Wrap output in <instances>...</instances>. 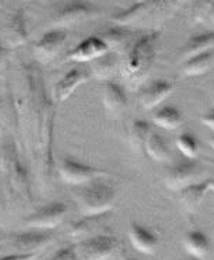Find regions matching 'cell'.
Wrapping results in <instances>:
<instances>
[{
  "instance_id": "obj_38",
  "label": "cell",
  "mask_w": 214,
  "mask_h": 260,
  "mask_svg": "<svg viewBox=\"0 0 214 260\" xmlns=\"http://www.w3.org/2000/svg\"><path fill=\"white\" fill-rule=\"evenodd\" d=\"M124 260H136V259H132V257H125Z\"/></svg>"
},
{
  "instance_id": "obj_34",
  "label": "cell",
  "mask_w": 214,
  "mask_h": 260,
  "mask_svg": "<svg viewBox=\"0 0 214 260\" xmlns=\"http://www.w3.org/2000/svg\"><path fill=\"white\" fill-rule=\"evenodd\" d=\"M207 20L208 21H211V23H214V5L211 6V9H210V12H208Z\"/></svg>"
},
{
  "instance_id": "obj_3",
  "label": "cell",
  "mask_w": 214,
  "mask_h": 260,
  "mask_svg": "<svg viewBox=\"0 0 214 260\" xmlns=\"http://www.w3.org/2000/svg\"><path fill=\"white\" fill-rule=\"evenodd\" d=\"M102 179L83 185L73 193L74 202L81 215L108 214L113 209L116 203V190Z\"/></svg>"
},
{
  "instance_id": "obj_13",
  "label": "cell",
  "mask_w": 214,
  "mask_h": 260,
  "mask_svg": "<svg viewBox=\"0 0 214 260\" xmlns=\"http://www.w3.org/2000/svg\"><path fill=\"white\" fill-rule=\"evenodd\" d=\"M91 79V72L81 68H73L63 74L53 87V98L57 102L68 101L80 85L85 84Z\"/></svg>"
},
{
  "instance_id": "obj_39",
  "label": "cell",
  "mask_w": 214,
  "mask_h": 260,
  "mask_svg": "<svg viewBox=\"0 0 214 260\" xmlns=\"http://www.w3.org/2000/svg\"><path fill=\"white\" fill-rule=\"evenodd\" d=\"M139 2H141V0H139Z\"/></svg>"
},
{
  "instance_id": "obj_14",
  "label": "cell",
  "mask_w": 214,
  "mask_h": 260,
  "mask_svg": "<svg viewBox=\"0 0 214 260\" xmlns=\"http://www.w3.org/2000/svg\"><path fill=\"white\" fill-rule=\"evenodd\" d=\"M107 52H109V46L101 37H88L72 49L68 57L69 60L76 63H91L104 56Z\"/></svg>"
},
{
  "instance_id": "obj_1",
  "label": "cell",
  "mask_w": 214,
  "mask_h": 260,
  "mask_svg": "<svg viewBox=\"0 0 214 260\" xmlns=\"http://www.w3.org/2000/svg\"><path fill=\"white\" fill-rule=\"evenodd\" d=\"M185 0H141L133 6L113 14V23L135 31L141 29H160L165 21L179 12Z\"/></svg>"
},
{
  "instance_id": "obj_22",
  "label": "cell",
  "mask_w": 214,
  "mask_h": 260,
  "mask_svg": "<svg viewBox=\"0 0 214 260\" xmlns=\"http://www.w3.org/2000/svg\"><path fill=\"white\" fill-rule=\"evenodd\" d=\"M214 49V31H208V32H202L191 37L186 41L184 48L180 49V59L186 60L188 57L195 56L203 52L213 51Z\"/></svg>"
},
{
  "instance_id": "obj_24",
  "label": "cell",
  "mask_w": 214,
  "mask_h": 260,
  "mask_svg": "<svg viewBox=\"0 0 214 260\" xmlns=\"http://www.w3.org/2000/svg\"><path fill=\"white\" fill-rule=\"evenodd\" d=\"M214 66V52L207 51L195 55V56L188 57L184 60V68L182 73L189 77H196L207 73L210 69Z\"/></svg>"
},
{
  "instance_id": "obj_18",
  "label": "cell",
  "mask_w": 214,
  "mask_h": 260,
  "mask_svg": "<svg viewBox=\"0 0 214 260\" xmlns=\"http://www.w3.org/2000/svg\"><path fill=\"white\" fill-rule=\"evenodd\" d=\"M101 38L107 42V45L109 46V51L119 55L122 60L128 55V52L130 51V48L136 41L133 38V29L120 27V25H116V27H112V28L105 31L101 35Z\"/></svg>"
},
{
  "instance_id": "obj_26",
  "label": "cell",
  "mask_w": 214,
  "mask_h": 260,
  "mask_svg": "<svg viewBox=\"0 0 214 260\" xmlns=\"http://www.w3.org/2000/svg\"><path fill=\"white\" fill-rule=\"evenodd\" d=\"M144 154L157 162H165L169 158L168 143L160 133L152 130L144 146Z\"/></svg>"
},
{
  "instance_id": "obj_15",
  "label": "cell",
  "mask_w": 214,
  "mask_h": 260,
  "mask_svg": "<svg viewBox=\"0 0 214 260\" xmlns=\"http://www.w3.org/2000/svg\"><path fill=\"white\" fill-rule=\"evenodd\" d=\"M102 104L111 118H120L128 108V94L124 85L107 81L102 91Z\"/></svg>"
},
{
  "instance_id": "obj_5",
  "label": "cell",
  "mask_w": 214,
  "mask_h": 260,
  "mask_svg": "<svg viewBox=\"0 0 214 260\" xmlns=\"http://www.w3.org/2000/svg\"><path fill=\"white\" fill-rule=\"evenodd\" d=\"M59 176L65 183L72 186H83L87 183L102 179L105 176H109L108 171L100 170L93 165L84 164L79 159H74L72 157H63L57 165Z\"/></svg>"
},
{
  "instance_id": "obj_31",
  "label": "cell",
  "mask_w": 214,
  "mask_h": 260,
  "mask_svg": "<svg viewBox=\"0 0 214 260\" xmlns=\"http://www.w3.org/2000/svg\"><path fill=\"white\" fill-rule=\"evenodd\" d=\"M38 256L40 253H34V252H20V253L0 256V260H37Z\"/></svg>"
},
{
  "instance_id": "obj_4",
  "label": "cell",
  "mask_w": 214,
  "mask_h": 260,
  "mask_svg": "<svg viewBox=\"0 0 214 260\" xmlns=\"http://www.w3.org/2000/svg\"><path fill=\"white\" fill-rule=\"evenodd\" d=\"M0 170L6 175L7 183H9L13 198L21 199V200L31 199L28 170L20 158L17 147L13 142L6 143L2 148Z\"/></svg>"
},
{
  "instance_id": "obj_2",
  "label": "cell",
  "mask_w": 214,
  "mask_h": 260,
  "mask_svg": "<svg viewBox=\"0 0 214 260\" xmlns=\"http://www.w3.org/2000/svg\"><path fill=\"white\" fill-rule=\"evenodd\" d=\"M161 35L163 31L156 29L137 38L124 57L120 63V73L130 90H136L151 73L157 59Z\"/></svg>"
},
{
  "instance_id": "obj_27",
  "label": "cell",
  "mask_w": 214,
  "mask_h": 260,
  "mask_svg": "<svg viewBox=\"0 0 214 260\" xmlns=\"http://www.w3.org/2000/svg\"><path fill=\"white\" fill-rule=\"evenodd\" d=\"M152 122L161 129L174 130L178 129L182 124V115L178 111V108L172 107V105H165L154 113Z\"/></svg>"
},
{
  "instance_id": "obj_32",
  "label": "cell",
  "mask_w": 214,
  "mask_h": 260,
  "mask_svg": "<svg viewBox=\"0 0 214 260\" xmlns=\"http://www.w3.org/2000/svg\"><path fill=\"white\" fill-rule=\"evenodd\" d=\"M200 120H202V123L204 124V126H207L208 129L214 130V108L211 111H208V112H206L204 115H202Z\"/></svg>"
},
{
  "instance_id": "obj_33",
  "label": "cell",
  "mask_w": 214,
  "mask_h": 260,
  "mask_svg": "<svg viewBox=\"0 0 214 260\" xmlns=\"http://www.w3.org/2000/svg\"><path fill=\"white\" fill-rule=\"evenodd\" d=\"M7 60H9V48L3 41L0 40V69L6 64Z\"/></svg>"
},
{
  "instance_id": "obj_35",
  "label": "cell",
  "mask_w": 214,
  "mask_h": 260,
  "mask_svg": "<svg viewBox=\"0 0 214 260\" xmlns=\"http://www.w3.org/2000/svg\"><path fill=\"white\" fill-rule=\"evenodd\" d=\"M208 144H210V147H211L214 150V135L211 137H210V139H208Z\"/></svg>"
},
{
  "instance_id": "obj_19",
  "label": "cell",
  "mask_w": 214,
  "mask_h": 260,
  "mask_svg": "<svg viewBox=\"0 0 214 260\" xmlns=\"http://www.w3.org/2000/svg\"><path fill=\"white\" fill-rule=\"evenodd\" d=\"M210 190V179L208 181L195 182L189 186L184 187L179 190V203L182 209L188 214H195L200 209L203 200Z\"/></svg>"
},
{
  "instance_id": "obj_23",
  "label": "cell",
  "mask_w": 214,
  "mask_h": 260,
  "mask_svg": "<svg viewBox=\"0 0 214 260\" xmlns=\"http://www.w3.org/2000/svg\"><path fill=\"white\" fill-rule=\"evenodd\" d=\"M122 59L115 52H107L104 56L98 57L94 62H91V74H94L97 79L108 80L111 79L116 70H120Z\"/></svg>"
},
{
  "instance_id": "obj_20",
  "label": "cell",
  "mask_w": 214,
  "mask_h": 260,
  "mask_svg": "<svg viewBox=\"0 0 214 260\" xmlns=\"http://www.w3.org/2000/svg\"><path fill=\"white\" fill-rule=\"evenodd\" d=\"M107 218V214L102 215H83L80 220L72 222L69 226V235L76 241H83L85 238H90L96 231H98L104 221Z\"/></svg>"
},
{
  "instance_id": "obj_10",
  "label": "cell",
  "mask_w": 214,
  "mask_h": 260,
  "mask_svg": "<svg viewBox=\"0 0 214 260\" xmlns=\"http://www.w3.org/2000/svg\"><path fill=\"white\" fill-rule=\"evenodd\" d=\"M68 41V32L63 28H53L46 31L34 44V56L38 63H48L60 53Z\"/></svg>"
},
{
  "instance_id": "obj_21",
  "label": "cell",
  "mask_w": 214,
  "mask_h": 260,
  "mask_svg": "<svg viewBox=\"0 0 214 260\" xmlns=\"http://www.w3.org/2000/svg\"><path fill=\"white\" fill-rule=\"evenodd\" d=\"M182 245L193 259L204 260L210 252V242L206 234L200 230H191L184 235Z\"/></svg>"
},
{
  "instance_id": "obj_16",
  "label": "cell",
  "mask_w": 214,
  "mask_h": 260,
  "mask_svg": "<svg viewBox=\"0 0 214 260\" xmlns=\"http://www.w3.org/2000/svg\"><path fill=\"white\" fill-rule=\"evenodd\" d=\"M175 90V85L168 80L158 79L152 81L151 84L141 88L139 94V104L143 109L150 111L152 108L158 107L163 101H165Z\"/></svg>"
},
{
  "instance_id": "obj_11",
  "label": "cell",
  "mask_w": 214,
  "mask_h": 260,
  "mask_svg": "<svg viewBox=\"0 0 214 260\" xmlns=\"http://www.w3.org/2000/svg\"><path fill=\"white\" fill-rule=\"evenodd\" d=\"M55 239V235L48 230H35L29 228L27 231L13 234L10 243L21 252H34L40 253L41 250L48 248Z\"/></svg>"
},
{
  "instance_id": "obj_17",
  "label": "cell",
  "mask_w": 214,
  "mask_h": 260,
  "mask_svg": "<svg viewBox=\"0 0 214 260\" xmlns=\"http://www.w3.org/2000/svg\"><path fill=\"white\" fill-rule=\"evenodd\" d=\"M128 237L137 252L144 254L156 253L158 248V237L152 230L133 221L128 228Z\"/></svg>"
},
{
  "instance_id": "obj_7",
  "label": "cell",
  "mask_w": 214,
  "mask_h": 260,
  "mask_svg": "<svg viewBox=\"0 0 214 260\" xmlns=\"http://www.w3.org/2000/svg\"><path fill=\"white\" fill-rule=\"evenodd\" d=\"M100 9L85 0H72L62 6L53 17L55 28H68L100 16Z\"/></svg>"
},
{
  "instance_id": "obj_28",
  "label": "cell",
  "mask_w": 214,
  "mask_h": 260,
  "mask_svg": "<svg viewBox=\"0 0 214 260\" xmlns=\"http://www.w3.org/2000/svg\"><path fill=\"white\" fill-rule=\"evenodd\" d=\"M176 147L186 159H196L199 155V142L191 133H182L176 137Z\"/></svg>"
},
{
  "instance_id": "obj_9",
  "label": "cell",
  "mask_w": 214,
  "mask_h": 260,
  "mask_svg": "<svg viewBox=\"0 0 214 260\" xmlns=\"http://www.w3.org/2000/svg\"><path fill=\"white\" fill-rule=\"evenodd\" d=\"M66 214H68V204L63 202H52L33 211L28 217H25L24 224L27 228L52 231L62 224Z\"/></svg>"
},
{
  "instance_id": "obj_29",
  "label": "cell",
  "mask_w": 214,
  "mask_h": 260,
  "mask_svg": "<svg viewBox=\"0 0 214 260\" xmlns=\"http://www.w3.org/2000/svg\"><path fill=\"white\" fill-rule=\"evenodd\" d=\"M214 5V0H193V7H192V14L197 23H202L207 20L208 12Z\"/></svg>"
},
{
  "instance_id": "obj_37",
  "label": "cell",
  "mask_w": 214,
  "mask_h": 260,
  "mask_svg": "<svg viewBox=\"0 0 214 260\" xmlns=\"http://www.w3.org/2000/svg\"><path fill=\"white\" fill-rule=\"evenodd\" d=\"M2 213H3V200L0 198V215H2Z\"/></svg>"
},
{
  "instance_id": "obj_6",
  "label": "cell",
  "mask_w": 214,
  "mask_h": 260,
  "mask_svg": "<svg viewBox=\"0 0 214 260\" xmlns=\"http://www.w3.org/2000/svg\"><path fill=\"white\" fill-rule=\"evenodd\" d=\"M77 260H108L119 250V241L109 234H97L74 243Z\"/></svg>"
},
{
  "instance_id": "obj_36",
  "label": "cell",
  "mask_w": 214,
  "mask_h": 260,
  "mask_svg": "<svg viewBox=\"0 0 214 260\" xmlns=\"http://www.w3.org/2000/svg\"><path fill=\"white\" fill-rule=\"evenodd\" d=\"M210 190L214 193V179H210Z\"/></svg>"
},
{
  "instance_id": "obj_8",
  "label": "cell",
  "mask_w": 214,
  "mask_h": 260,
  "mask_svg": "<svg viewBox=\"0 0 214 260\" xmlns=\"http://www.w3.org/2000/svg\"><path fill=\"white\" fill-rule=\"evenodd\" d=\"M203 167L196 159H185L176 165L169 167L164 175V185L169 190L179 192L180 189L189 186L197 182V178L202 175Z\"/></svg>"
},
{
  "instance_id": "obj_30",
  "label": "cell",
  "mask_w": 214,
  "mask_h": 260,
  "mask_svg": "<svg viewBox=\"0 0 214 260\" xmlns=\"http://www.w3.org/2000/svg\"><path fill=\"white\" fill-rule=\"evenodd\" d=\"M49 260H77V254H76L74 245H69L66 248L56 250L55 254Z\"/></svg>"
},
{
  "instance_id": "obj_25",
  "label": "cell",
  "mask_w": 214,
  "mask_h": 260,
  "mask_svg": "<svg viewBox=\"0 0 214 260\" xmlns=\"http://www.w3.org/2000/svg\"><path fill=\"white\" fill-rule=\"evenodd\" d=\"M151 124L143 119H136L132 122L129 129V146L136 154L144 153V146L148 136L151 135Z\"/></svg>"
},
{
  "instance_id": "obj_40",
  "label": "cell",
  "mask_w": 214,
  "mask_h": 260,
  "mask_svg": "<svg viewBox=\"0 0 214 260\" xmlns=\"http://www.w3.org/2000/svg\"><path fill=\"white\" fill-rule=\"evenodd\" d=\"M195 260H197V259H195Z\"/></svg>"
},
{
  "instance_id": "obj_12",
  "label": "cell",
  "mask_w": 214,
  "mask_h": 260,
  "mask_svg": "<svg viewBox=\"0 0 214 260\" xmlns=\"http://www.w3.org/2000/svg\"><path fill=\"white\" fill-rule=\"evenodd\" d=\"M28 37L27 18H25L23 10H17L13 13L0 31V40L6 44L9 49L25 45L28 41Z\"/></svg>"
}]
</instances>
